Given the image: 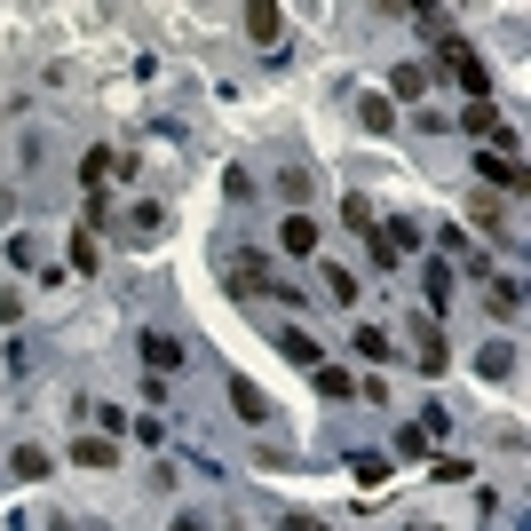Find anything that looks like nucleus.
<instances>
[{"instance_id":"nucleus-1","label":"nucleus","mask_w":531,"mask_h":531,"mask_svg":"<svg viewBox=\"0 0 531 531\" xmlns=\"http://www.w3.org/2000/svg\"><path fill=\"white\" fill-rule=\"evenodd\" d=\"M421 24H428V40H436V56L452 64V80H460V96H468V104H492V72H484V56H476V48H468V40H460V32H452V24L436 16V8H428Z\"/></svg>"},{"instance_id":"nucleus-2","label":"nucleus","mask_w":531,"mask_h":531,"mask_svg":"<svg viewBox=\"0 0 531 531\" xmlns=\"http://www.w3.org/2000/svg\"><path fill=\"white\" fill-rule=\"evenodd\" d=\"M476 175H484V183H500V191H524V167H516V151H508V143H484Z\"/></svg>"},{"instance_id":"nucleus-3","label":"nucleus","mask_w":531,"mask_h":531,"mask_svg":"<svg viewBox=\"0 0 531 531\" xmlns=\"http://www.w3.org/2000/svg\"><path fill=\"white\" fill-rule=\"evenodd\" d=\"M135 349H143V365H151V373H159V381H167V373H175V365H183V357H191V349H183V341H175V333H143V341H135Z\"/></svg>"},{"instance_id":"nucleus-4","label":"nucleus","mask_w":531,"mask_h":531,"mask_svg":"<svg viewBox=\"0 0 531 531\" xmlns=\"http://www.w3.org/2000/svg\"><path fill=\"white\" fill-rule=\"evenodd\" d=\"M230 405H238V421H270V397H262V389H254V381H246V373H238V381H230Z\"/></svg>"},{"instance_id":"nucleus-5","label":"nucleus","mask_w":531,"mask_h":531,"mask_svg":"<svg viewBox=\"0 0 531 531\" xmlns=\"http://www.w3.org/2000/svg\"><path fill=\"white\" fill-rule=\"evenodd\" d=\"M8 468H16L24 484H40V476H56V460H48L40 444H16V452H8Z\"/></svg>"},{"instance_id":"nucleus-6","label":"nucleus","mask_w":531,"mask_h":531,"mask_svg":"<svg viewBox=\"0 0 531 531\" xmlns=\"http://www.w3.org/2000/svg\"><path fill=\"white\" fill-rule=\"evenodd\" d=\"M278 349H286L294 365H310V373H318V365H325V349H318V341H310V333H302V325H286V333H278Z\"/></svg>"},{"instance_id":"nucleus-7","label":"nucleus","mask_w":531,"mask_h":531,"mask_svg":"<svg viewBox=\"0 0 531 531\" xmlns=\"http://www.w3.org/2000/svg\"><path fill=\"white\" fill-rule=\"evenodd\" d=\"M468 135H484V143H492V135H500V143H508V151H516V135H508V127H500V104H468Z\"/></svg>"},{"instance_id":"nucleus-8","label":"nucleus","mask_w":531,"mask_h":531,"mask_svg":"<svg viewBox=\"0 0 531 531\" xmlns=\"http://www.w3.org/2000/svg\"><path fill=\"white\" fill-rule=\"evenodd\" d=\"M278 238H286V254H318V222H310V214H286Z\"/></svg>"},{"instance_id":"nucleus-9","label":"nucleus","mask_w":531,"mask_h":531,"mask_svg":"<svg viewBox=\"0 0 531 531\" xmlns=\"http://www.w3.org/2000/svg\"><path fill=\"white\" fill-rule=\"evenodd\" d=\"M230 278H238V294H278V278H270V262H254V254H246V262H238Z\"/></svg>"},{"instance_id":"nucleus-10","label":"nucleus","mask_w":531,"mask_h":531,"mask_svg":"<svg viewBox=\"0 0 531 531\" xmlns=\"http://www.w3.org/2000/svg\"><path fill=\"white\" fill-rule=\"evenodd\" d=\"M72 460H80V468H111V460H119V444H111V436H80V444H72Z\"/></svg>"},{"instance_id":"nucleus-11","label":"nucleus","mask_w":531,"mask_h":531,"mask_svg":"<svg viewBox=\"0 0 531 531\" xmlns=\"http://www.w3.org/2000/svg\"><path fill=\"white\" fill-rule=\"evenodd\" d=\"M111 159H119V151H111V143H96V151H88V159H80V183H88V191H104V183H111Z\"/></svg>"},{"instance_id":"nucleus-12","label":"nucleus","mask_w":531,"mask_h":531,"mask_svg":"<svg viewBox=\"0 0 531 531\" xmlns=\"http://www.w3.org/2000/svg\"><path fill=\"white\" fill-rule=\"evenodd\" d=\"M444 365H452V349H444V333H436V325H421V373H428V381H436Z\"/></svg>"},{"instance_id":"nucleus-13","label":"nucleus","mask_w":531,"mask_h":531,"mask_svg":"<svg viewBox=\"0 0 531 531\" xmlns=\"http://www.w3.org/2000/svg\"><path fill=\"white\" fill-rule=\"evenodd\" d=\"M278 24H286V16H278V8H270V0H254V8H246V32H254V40H262V48H270V40H278Z\"/></svg>"},{"instance_id":"nucleus-14","label":"nucleus","mask_w":531,"mask_h":531,"mask_svg":"<svg viewBox=\"0 0 531 531\" xmlns=\"http://www.w3.org/2000/svg\"><path fill=\"white\" fill-rule=\"evenodd\" d=\"M349 476H357L365 492H381V484H389V460H381V452H357V460H349Z\"/></svg>"},{"instance_id":"nucleus-15","label":"nucleus","mask_w":531,"mask_h":531,"mask_svg":"<svg viewBox=\"0 0 531 531\" xmlns=\"http://www.w3.org/2000/svg\"><path fill=\"white\" fill-rule=\"evenodd\" d=\"M349 349H357L365 365H381V357H389V333H381V325H357V341H349Z\"/></svg>"},{"instance_id":"nucleus-16","label":"nucleus","mask_w":531,"mask_h":531,"mask_svg":"<svg viewBox=\"0 0 531 531\" xmlns=\"http://www.w3.org/2000/svg\"><path fill=\"white\" fill-rule=\"evenodd\" d=\"M357 119H365L373 135H389V127H397V111H389V96H365V104H357Z\"/></svg>"},{"instance_id":"nucleus-17","label":"nucleus","mask_w":531,"mask_h":531,"mask_svg":"<svg viewBox=\"0 0 531 531\" xmlns=\"http://www.w3.org/2000/svg\"><path fill=\"white\" fill-rule=\"evenodd\" d=\"M389 88H397V96H421V88H428V64H397V72H389Z\"/></svg>"},{"instance_id":"nucleus-18","label":"nucleus","mask_w":531,"mask_h":531,"mask_svg":"<svg viewBox=\"0 0 531 531\" xmlns=\"http://www.w3.org/2000/svg\"><path fill=\"white\" fill-rule=\"evenodd\" d=\"M310 381H318V397H349V389H357V381H349V373H341V365H318V373H310Z\"/></svg>"},{"instance_id":"nucleus-19","label":"nucleus","mask_w":531,"mask_h":531,"mask_svg":"<svg viewBox=\"0 0 531 531\" xmlns=\"http://www.w3.org/2000/svg\"><path fill=\"white\" fill-rule=\"evenodd\" d=\"M325 294H333V302H357L365 286H357V270H325Z\"/></svg>"},{"instance_id":"nucleus-20","label":"nucleus","mask_w":531,"mask_h":531,"mask_svg":"<svg viewBox=\"0 0 531 531\" xmlns=\"http://www.w3.org/2000/svg\"><path fill=\"white\" fill-rule=\"evenodd\" d=\"M500 373H516V349H508V341H492V349H484V381H500Z\"/></svg>"},{"instance_id":"nucleus-21","label":"nucleus","mask_w":531,"mask_h":531,"mask_svg":"<svg viewBox=\"0 0 531 531\" xmlns=\"http://www.w3.org/2000/svg\"><path fill=\"white\" fill-rule=\"evenodd\" d=\"M341 222H349V230H365V238H373V207H365V199H357V191H349V199H341Z\"/></svg>"},{"instance_id":"nucleus-22","label":"nucleus","mask_w":531,"mask_h":531,"mask_svg":"<svg viewBox=\"0 0 531 531\" xmlns=\"http://www.w3.org/2000/svg\"><path fill=\"white\" fill-rule=\"evenodd\" d=\"M444 294H452V270H444V262H428V310H444Z\"/></svg>"},{"instance_id":"nucleus-23","label":"nucleus","mask_w":531,"mask_h":531,"mask_svg":"<svg viewBox=\"0 0 531 531\" xmlns=\"http://www.w3.org/2000/svg\"><path fill=\"white\" fill-rule=\"evenodd\" d=\"M428 476H436V484H468V476H476V468H468V460H452V452H444V460H436V468H428Z\"/></svg>"},{"instance_id":"nucleus-24","label":"nucleus","mask_w":531,"mask_h":531,"mask_svg":"<svg viewBox=\"0 0 531 531\" xmlns=\"http://www.w3.org/2000/svg\"><path fill=\"white\" fill-rule=\"evenodd\" d=\"M159 222H167L159 207H135V214H127V230H135V238H159Z\"/></svg>"},{"instance_id":"nucleus-25","label":"nucleus","mask_w":531,"mask_h":531,"mask_svg":"<svg viewBox=\"0 0 531 531\" xmlns=\"http://www.w3.org/2000/svg\"><path fill=\"white\" fill-rule=\"evenodd\" d=\"M286 531H325L318 516H286Z\"/></svg>"},{"instance_id":"nucleus-26","label":"nucleus","mask_w":531,"mask_h":531,"mask_svg":"<svg viewBox=\"0 0 531 531\" xmlns=\"http://www.w3.org/2000/svg\"><path fill=\"white\" fill-rule=\"evenodd\" d=\"M175 531H207V524H191V516H175Z\"/></svg>"}]
</instances>
